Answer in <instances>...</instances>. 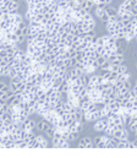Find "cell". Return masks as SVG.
I'll return each mask as SVG.
<instances>
[{
	"mask_svg": "<svg viewBox=\"0 0 137 158\" xmlns=\"http://www.w3.org/2000/svg\"><path fill=\"white\" fill-rule=\"evenodd\" d=\"M126 71H128V66L125 65V63L121 64V65H118V75L124 74V72H126Z\"/></svg>",
	"mask_w": 137,
	"mask_h": 158,
	"instance_id": "obj_8",
	"label": "cell"
},
{
	"mask_svg": "<svg viewBox=\"0 0 137 158\" xmlns=\"http://www.w3.org/2000/svg\"><path fill=\"white\" fill-rule=\"evenodd\" d=\"M82 70H83V74H86V75H92V74H95L97 69H95L92 64H91V65L83 66V67H82Z\"/></svg>",
	"mask_w": 137,
	"mask_h": 158,
	"instance_id": "obj_5",
	"label": "cell"
},
{
	"mask_svg": "<svg viewBox=\"0 0 137 158\" xmlns=\"http://www.w3.org/2000/svg\"><path fill=\"white\" fill-rule=\"evenodd\" d=\"M50 126H52V125H50V123H49L48 120H45L43 118L36 119V132L44 134Z\"/></svg>",
	"mask_w": 137,
	"mask_h": 158,
	"instance_id": "obj_1",
	"label": "cell"
},
{
	"mask_svg": "<svg viewBox=\"0 0 137 158\" xmlns=\"http://www.w3.org/2000/svg\"><path fill=\"white\" fill-rule=\"evenodd\" d=\"M124 6L126 7V10H131V7H132V5H131V1L130 0H124V1L121 3Z\"/></svg>",
	"mask_w": 137,
	"mask_h": 158,
	"instance_id": "obj_9",
	"label": "cell"
},
{
	"mask_svg": "<svg viewBox=\"0 0 137 158\" xmlns=\"http://www.w3.org/2000/svg\"><path fill=\"white\" fill-rule=\"evenodd\" d=\"M105 14L108 15V17H113V16L116 15V7L108 5V6L105 7Z\"/></svg>",
	"mask_w": 137,
	"mask_h": 158,
	"instance_id": "obj_7",
	"label": "cell"
},
{
	"mask_svg": "<svg viewBox=\"0 0 137 158\" xmlns=\"http://www.w3.org/2000/svg\"><path fill=\"white\" fill-rule=\"evenodd\" d=\"M136 69H137V60H136Z\"/></svg>",
	"mask_w": 137,
	"mask_h": 158,
	"instance_id": "obj_12",
	"label": "cell"
},
{
	"mask_svg": "<svg viewBox=\"0 0 137 158\" xmlns=\"http://www.w3.org/2000/svg\"><path fill=\"white\" fill-rule=\"evenodd\" d=\"M105 126H107V121H105V118H103V119H98V120H95L94 121V124H93V130L99 134V132H104L105 130Z\"/></svg>",
	"mask_w": 137,
	"mask_h": 158,
	"instance_id": "obj_3",
	"label": "cell"
},
{
	"mask_svg": "<svg viewBox=\"0 0 137 158\" xmlns=\"http://www.w3.org/2000/svg\"><path fill=\"white\" fill-rule=\"evenodd\" d=\"M93 10H94V17H97L99 20L102 19V16L104 15V13H105V9H103V7H99V6H94Z\"/></svg>",
	"mask_w": 137,
	"mask_h": 158,
	"instance_id": "obj_6",
	"label": "cell"
},
{
	"mask_svg": "<svg viewBox=\"0 0 137 158\" xmlns=\"http://www.w3.org/2000/svg\"><path fill=\"white\" fill-rule=\"evenodd\" d=\"M101 82H102V76L101 75H98V74L89 75V83H88L89 86L95 87V86H98Z\"/></svg>",
	"mask_w": 137,
	"mask_h": 158,
	"instance_id": "obj_4",
	"label": "cell"
},
{
	"mask_svg": "<svg viewBox=\"0 0 137 158\" xmlns=\"http://www.w3.org/2000/svg\"><path fill=\"white\" fill-rule=\"evenodd\" d=\"M135 85H136V86H137V79H136V81H135Z\"/></svg>",
	"mask_w": 137,
	"mask_h": 158,
	"instance_id": "obj_11",
	"label": "cell"
},
{
	"mask_svg": "<svg viewBox=\"0 0 137 158\" xmlns=\"http://www.w3.org/2000/svg\"><path fill=\"white\" fill-rule=\"evenodd\" d=\"M132 142H134V146H135V148H137V139L132 140Z\"/></svg>",
	"mask_w": 137,
	"mask_h": 158,
	"instance_id": "obj_10",
	"label": "cell"
},
{
	"mask_svg": "<svg viewBox=\"0 0 137 158\" xmlns=\"http://www.w3.org/2000/svg\"><path fill=\"white\" fill-rule=\"evenodd\" d=\"M77 147L80 148H86V147H89V148H94V145H93V141H92V136L91 135H87L77 142Z\"/></svg>",
	"mask_w": 137,
	"mask_h": 158,
	"instance_id": "obj_2",
	"label": "cell"
}]
</instances>
